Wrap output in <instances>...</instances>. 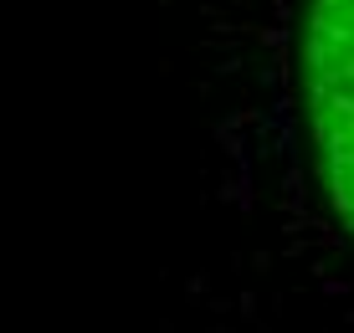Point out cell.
Returning a JSON list of instances; mask_svg holds the SVG:
<instances>
[{
    "instance_id": "6da1fadb",
    "label": "cell",
    "mask_w": 354,
    "mask_h": 333,
    "mask_svg": "<svg viewBox=\"0 0 354 333\" xmlns=\"http://www.w3.org/2000/svg\"><path fill=\"white\" fill-rule=\"evenodd\" d=\"M190 118V307L354 328V0H160Z\"/></svg>"
}]
</instances>
